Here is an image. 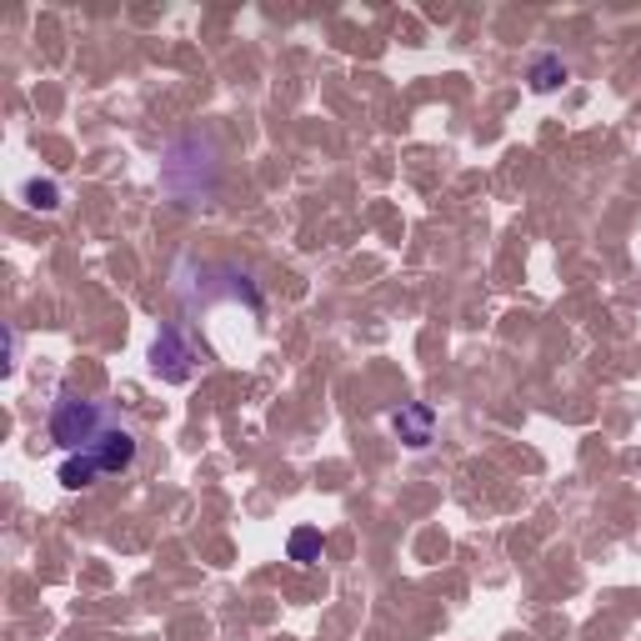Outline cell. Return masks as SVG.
<instances>
[{"mask_svg": "<svg viewBox=\"0 0 641 641\" xmlns=\"http://www.w3.org/2000/svg\"><path fill=\"white\" fill-rule=\"evenodd\" d=\"M100 432H106V416H100L96 401L65 396V401H56V411H50V442L65 446V451H86Z\"/></svg>", "mask_w": 641, "mask_h": 641, "instance_id": "cell-1", "label": "cell"}, {"mask_svg": "<svg viewBox=\"0 0 641 641\" xmlns=\"http://www.w3.org/2000/svg\"><path fill=\"white\" fill-rule=\"evenodd\" d=\"M150 366H156L160 382H185L196 371V351L181 336V326H160L156 346H150Z\"/></svg>", "mask_w": 641, "mask_h": 641, "instance_id": "cell-2", "label": "cell"}, {"mask_svg": "<svg viewBox=\"0 0 641 641\" xmlns=\"http://www.w3.org/2000/svg\"><path fill=\"white\" fill-rule=\"evenodd\" d=\"M86 451L100 467V476H121V471H131V461H136V436L125 432V426H106Z\"/></svg>", "mask_w": 641, "mask_h": 641, "instance_id": "cell-3", "label": "cell"}, {"mask_svg": "<svg viewBox=\"0 0 641 641\" xmlns=\"http://www.w3.org/2000/svg\"><path fill=\"white\" fill-rule=\"evenodd\" d=\"M391 426H396V436L407 446H432V432H436V411L432 407H421V401H411V407H401V411H391Z\"/></svg>", "mask_w": 641, "mask_h": 641, "instance_id": "cell-4", "label": "cell"}, {"mask_svg": "<svg viewBox=\"0 0 641 641\" xmlns=\"http://www.w3.org/2000/svg\"><path fill=\"white\" fill-rule=\"evenodd\" d=\"M96 476H100V467L90 461V451H71V457H65V467H61V486H65V492H81V486H90Z\"/></svg>", "mask_w": 641, "mask_h": 641, "instance_id": "cell-5", "label": "cell"}, {"mask_svg": "<svg viewBox=\"0 0 641 641\" xmlns=\"http://www.w3.org/2000/svg\"><path fill=\"white\" fill-rule=\"evenodd\" d=\"M567 81V61L561 56H536L531 61V90H556Z\"/></svg>", "mask_w": 641, "mask_h": 641, "instance_id": "cell-6", "label": "cell"}, {"mask_svg": "<svg viewBox=\"0 0 641 641\" xmlns=\"http://www.w3.org/2000/svg\"><path fill=\"white\" fill-rule=\"evenodd\" d=\"M21 196H25V206L31 210H56L61 206V185L56 181H25Z\"/></svg>", "mask_w": 641, "mask_h": 641, "instance_id": "cell-7", "label": "cell"}, {"mask_svg": "<svg viewBox=\"0 0 641 641\" xmlns=\"http://www.w3.org/2000/svg\"><path fill=\"white\" fill-rule=\"evenodd\" d=\"M320 556V531L301 527L297 536H291V561H316Z\"/></svg>", "mask_w": 641, "mask_h": 641, "instance_id": "cell-8", "label": "cell"}]
</instances>
